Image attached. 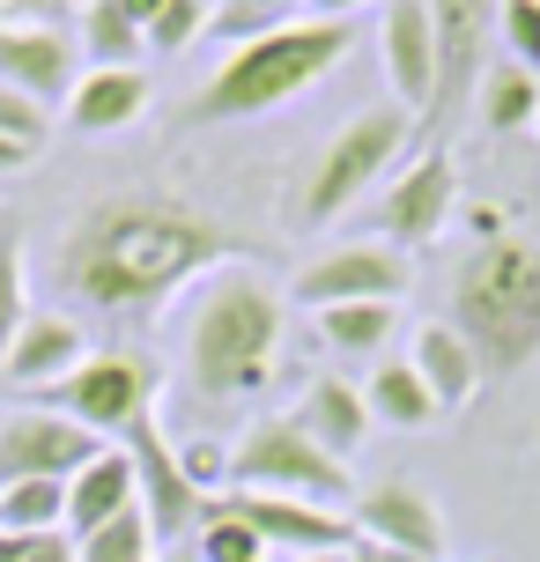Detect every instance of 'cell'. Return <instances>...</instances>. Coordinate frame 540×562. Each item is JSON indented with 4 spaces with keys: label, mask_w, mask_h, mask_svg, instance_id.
Returning a JSON list of instances; mask_svg holds the SVG:
<instances>
[{
    "label": "cell",
    "mask_w": 540,
    "mask_h": 562,
    "mask_svg": "<svg viewBox=\"0 0 540 562\" xmlns=\"http://www.w3.org/2000/svg\"><path fill=\"white\" fill-rule=\"evenodd\" d=\"M223 259H237V237L215 215L171 193H112L67 223L59 289L89 311H148Z\"/></svg>",
    "instance_id": "cell-1"
},
{
    "label": "cell",
    "mask_w": 540,
    "mask_h": 562,
    "mask_svg": "<svg viewBox=\"0 0 540 562\" xmlns=\"http://www.w3.org/2000/svg\"><path fill=\"white\" fill-rule=\"evenodd\" d=\"M289 326V296L259 267H229L207 281V296L193 311V334H185V378L207 400H237L267 385L274 348Z\"/></svg>",
    "instance_id": "cell-2"
},
{
    "label": "cell",
    "mask_w": 540,
    "mask_h": 562,
    "mask_svg": "<svg viewBox=\"0 0 540 562\" xmlns=\"http://www.w3.org/2000/svg\"><path fill=\"white\" fill-rule=\"evenodd\" d=\"M445 326L482 356V378H518L540 356V245L488 237L452 274V318Z\"/></svg>",
    "instance_id": "cell-3"
},
{
    "label": "cell",
    "mask_w": 540,
    "mask_h": 562,
    "mask_svg": "<svg viewBox=\"0 0 540 562\" xmlns=\"http://www.w3.org/2000/svg\"><path fill=\"white\" fill-rule=\"evenodd\" d=\"M356 53V23H289L274 37H252L200 82V97L185 104L193 126H223V119H267L289 97H304L312 82H326L341 59Z\"/></svg>",
    "instance_id": "cell-4"
},
{
    "label": "cell",
    "mask_w": 540,
    "mask_h": 562,
    "mask_svg": "<svg viewBox=\"0 0 540 562\" xmlns=\"http://www.w3.org/2000/svg\"><path fill=\"white\" fill-rule=\"evenodd\" d=\"M407 126H415V119L400 112V104H370V112H356L341 134L326 140V156L312 164L296 215H304V223H334V215H348V207L370 193V178L393 170V156L407 148Z\"/></svg>",
    "instance_id": "cell-5"
},
{
    "label": "cell",
    "mask_w": 540,
    "mask_h": 562,
    "mask_svg": "<svg viewBox=\"0 0 540 562\" xmlns=\"http://www.w3.org/2000/svg\"><path fill=\"white\" fill-rule=\"evenodd\" d=\"M229 488H259V496H296V504H341L356 474L341 459H326L312 437H296L289 415H259L245 429V445L229 451Z\"/></svg>",
    "instance_id": "cell-6"
},
{
    "label": "cell",
    "mask_w": 540,
    "mask_h": 562,
    "mask_svg": "<svg viewBox=\"0 0 540 562\" xmlns=\"http://www.w3.org/2000/svg\"><path fill=\"white\" fill-rule=\"evenodd\" d=\"M53 415L82 422L104 445H119L142 415H156V370H148L142 356H119V348L112 356H89L75 378L53 385Z\"/></svg>",
    "instance_id": "cell-7"
},
{
    "label": "cell",
    "mask_w": 540,
    "mask_h": 562,
    "mask_svg": "<svg viewBox=\"0 0 540 562\" xmlns=\"http://www.w3.org/2000/svg\"><path fill=\"white\" fill-rule=\"evenodd\" d=\"M126 459H134V481H142V518L156 540H178V533H200L207 526V510H215V496H200L193 481H185V467H178V445L156 429V415H142L126 437Z\"/></svg>",
    "instance_id": "cell-8"
},
{
    "label": "cell",
    "mask_w": 540,
    "mask_h": 562,
    "mask_svg": "<svg viewBox=\"0 0 540 562\" xmlns=\"http://www.w3.org/2000/svg\"><path fill=\"white\" fill-rule=\"evenodd\" d=\"M407 281H415V259L400 252V245H334L326 259H312L304 274H296V304L304 311H326V304H393L407 296Z\"/></svg>",
    "instance_id": "cell-9"
},
{
    "label": "cell",
    "mask_w": 540,
    "mask_h": 562,
    "mask_svg": "<svg viewBox=\"0 0 540 562\" xmlns=\"http://www.w3.org/2000/svg\"><path fill=\"white\" fill-rule=\"evenodd\" d=\"M97 451H104L97 429L53 415V407H23L0 422V488L8 481H75Z\"/></svg>",
    "instance_id": "cell-10"
},
{
    "label": "cell",
    "mask_w": 540,
    "mask_h": 562,
    "mask_svg": "<svg viewBox=\"0 0 540 562\" xmlns=\"http://www.w3.org/2000/svg\"><path fill=\"white\" fill-rule=\"evenodd\" d=\"M229 518H245L267 548H289V562L296 555H348L356 548V518H341V510L326 504H296V496H259V488H229L223 496Z\"/></svg>",
    "instance_id": "cell-11"
},
{
    "label": "cell",
    "mask_w": 540,
    "mask_h": 562,
    "mask_svg": "<svg viewBox=\"0 0 540 562\" xmlns=\"http://www.w3.org/2000/svg\"><path fill=\"white\" fill-rule=\"evenodd\" d=\"M356 540H378L393 555H415V562H445V510L429 504L415 481H370L356 496Z\"/></svg>",
    "instance_id": "cell-12"
},
{
    "label": "cell",
    "mask_w": 540,
    "mask_h": 562,
    "mask_svg": "<svg viewBox=\"0 0 540 562\" xmlns=\"http://www.w3.org/2000/svg\"><path fill=\"white\" fill-rule=\"evenodd\" d=\"M452 193H459L452 156H445V148H423V156L385 186V200H378V229H385V245H429L437 229L452 223Z\"/></svg>",
    "instance_id": "cell-13"
},
{
    "label": "cell",
    "mask_w": 540,
    "mask_h": 562,
    "mask_svg": "<svg viewBox=\"0 0 540 562\" xmlns=\"http://www.w3.org/2000/svg\"><path fill=\"white\" fill-rule=\"evenodd\" d=\"M75 82H82V67L59 23H0V89L59 104V97H75Z\"/></svg>",
    "instance_id": "cell-14"
},
{
    "label": "cell",
    "mask_w": 540,
    "mask_h": 562,
    "mask_svg": "<svg viewBox=\"0 0 540 562\" xmlns=\"http://www.w3.org/2000/svg\"><path fill=\"white\" fill-rule=\"evenodd\" d=\"M82 363H89L82 326L67 311H30L23 326H15V340H8V356H0V378L15 393H53L59 378H75Z\"/></svg>",
    "instance_id": "cell-15"
},
{
    "label": "cell",
    "mask_w": 540,
    "mask_h": 562,
    "mask_svg": "<svg viewBox=\"0 0 540 562\" xmlns=\"http://www.w3.org/2000/svg\"><path fill=\"white\" fill-rule=\"evenodd\" d=\"M437 30V97L423 126H452L459 104H474V59H482V0H429Z\"/></svg>",
    "instance_id": "cell-16"
},
{
    "label": "cell",
    "mask_w": 540,
    "mask_h": 562,
    "mask_svg": "<svg viewBox=\"0 0 540 562\" xmlns=\"http://www.w3.org/2000/svg\"><path fill=\"white\" fill-rule=\"evenodd\" d=\"M385 82L407 119H429L437 97V30H429V0H385Z\"/></svg>",
    "instance_id": "cell-17"
},
{
    "label": "cell",
    "mask_w": 540,
    "mask_h": 562,
    "mask_svg": "<svg viewBox=\"0 0 540 562\" xmlns=\"http://www.w3.org/2000/svg\"><path fill=\"white\" fill-rule=\"evenodd\" d=\"M142 504V481H134V459H126V445H104L97 459H89L82 474L67 481V533L89 540L97 526H112V518H126V510Z\"/></svg>",
    "instance_id": "cell-18"
},
{
    "label": "cell",
    "mask_w": 540,
    "mask_h": 562,
    "mask_svg": "<svg viewBox=\"0 0 540 562\" xmlns=\"http://www.w3.org/2000/svg\"><path fill=\"white\" fill-rule=\"evenodd\" d=\"M289 422H296V437H312V445L326 451V459H341V467L363 451L370 429H378V422H370V407H363V393H356L348 378H312Z\"/></svg>",
    "instance_id": "cell-19"
},
{
    "label": "cell",
    "mask_w": 540,
    "mask_h": 562,
    "mask_svg": "<svg viewBox=\"0 0 540 562\" xmlns=\"http://www.w3.org/2000/svg\"><path fill=\"white\" fill-rule=\"evenodd\" d=\"M148 112V75L142 67H89L75 97H67V126L75 134H119Z\"/></svg>",
    "instance_id": "cell-20"
},
{
    "label": "cell",
    "mask_w": 540,
    "mask_h": 562,
    "mask_svg": "<svg viewBox=\"0 0 540 562\" xmlns=\"http://www.w3.org/2000/svg\"><path fill=\"white\" fill-rule=\"evenodd\" d=\"M407 363H415V378L429 385V400H437V407H466V400L488 385V378H482V356H474V348H466L445 318L415 334V356H407Z\"/></svg>",
    "instance_id": "cell-21"
},
{
    "label": "cell",
    "mask_w": 540,
    "mask_h": 562,
    "mask_svg": "<svg viewBox=\"0 0 540 562\" xmlns=\"http://www.w3.org/2000/svg\"><path fill=\"white\" fill-rule=\"evenodd\" d=\"M363 407H370V422H385V429H429V422L445 415V407L429 400V385L415 378V363H407V356H400V363H378V370H370Z\"/></svg>",
    "instance_id": "cell-22"
},
{
    "label": "cell",
    "mask_w": 540,
    "mask_h": 562,
    "mask_svg": "<svg viewBox=\"0 0 540 562\" xmlns=\"http://www.w3.org/2000/svg\"><path fill=\"white\" fill-rule=\"evenodd\" d=\"M318 318V340L334 348V356H385V340H393L400 311L393 304H326L312 311Z\"/></svg>",
    "instance_id": "cell-23"
},
{
    "label": "cell",
    "mask_w": 540,
    "mask_h": 562,
    "mask_svg": "<svg viewBox=\"0 0 540 562\" xmlns=\"http://www.w3.org/2000/svg\"><path fill=\"white\" fill-rule=\"evenodd\" d=\"M482 119L496 126V134L533 126V119H540V75H533V67H518V59L482 67Z\"/></svg>",
    "instance_id": "cell-24"
},
{
    "label": "cell",
    "mask_w": 540,
    "mask_h": 562,
    "mask_svg": "<svg viewBox=\"0 0 540 562\" xmlns=\"http://www.w3.org/2000/svg\"><path fill=\"white\" fill-rule=\"evenodd\" d=\"M67 481H8L0 488V533H59Z\"/></svg>",
    "instance_id": "cell-25"
},
{
    "label": "cell",
    "mask_w": 540,
    "mask_h": 562,
    "mask_svg": "<svg viewBox=\"0 0 540 562\" xmlns=\"http://www.w3.org/2000/svg\"><path fill=\"white\" fill-rule=\"evenodd\" d=\"M82 45H89L97 67H134V59L148 53V37L119 15V0H89L82 8Z\"/></svg>",
    "instance_id": "cell-26"
},
{
    "label": "cell",
    "mask_w": 540,
    "mask_h": 562,
    "mask_svg": "<svg viewBox=\"0 0 540 562\" xmlns=\"http://www.w3.org/2000/svg\"><path fill=\"white\" fill-rule=\"evenodd\" d=\"M289 23H296V0H215V15H207V30L223 37L229 53L252 45V37H274Z\"/></svg>",
    "instance_id": "cell-27"
},
{
    "label": "cell",
    "mask_w": 540,
    "mask_h": 562,
    "mask_svg": "<svg viewBox=\"0 0 540 562\" xmlns=\"http://www.w3.org/2000/svg\"><path fill=\"white\" fill-rule=\"evenodd\" d=\"M30 318V289H23V223L15 215H0V356H8V340L15 326Z\"/></svg>",
    "instance_id": "cell-28"
},
{
    "label": "cell",
    "mask_w": 540,
    "mask_h": 562,
    "mask_svg": "<svg viewBox=\"0 0 540 562\" xmlns=\"http://www.w3.org/2000/svg\"><path fill=\"white\" fill-rule=\"evenodd\" d=\"M193 555L200 562H267V540L245 526V518H229L223 496H215V510H207V526L193 533Z\"/></svg>",
    "instance_id": "cell-29"
},
{
    "label": "cell",
    "mask_w": 540,
    "mask_h": 562,
    "mask_svg": "<svg viewBox=\"0 0 540 562\" xmlns=\"http://www.w3.org/2000/svg\"><path fill=\"white\" fill-rule=\"evenodd\" d=\"M75 548H82V562H156V533H148L142 504L126 518H112V526H97L89 540H75Z\"/></svg>",
    "instance_id": "cell-30"
},
{
    "label": "cell",
    "mask_w": 540,
    "mask_h": 562,
    "mask_svg": "<svg viewBox=\"0 0 540 562\" xmlns=\"http://www.w3.org/2000/svg\"><path fill=\"white\" fill-rule=\"evenodd\" d=\"M215 15V0H164V15L148 23V53H185Z\"/></svg>",
    "instance_id": "cell-31"
},
{
    "label": "cell",
    "mask_w": 540,
    "mask_h": 562,
    "mask_svg": "<svg viewBox=\"0 0 540 562\" xmlns=\"http://www.w3.org/2000/svg\"><path fill=\"white\" fill-rule=\"evenodd\" d=\"M0 134L23 140V148H45L53 140V104H37L23 89H0Z\"/></svg>",
    "instance_id": "cell-32"
},
{
    "label": "cell",
    "mask_w": 540,
    "mask_h": 562,
    "mask_svg": "<svg viewBox=\"0 0 540 562\" xmlns=\"http://www.w3.org/2000/svg\"><path fill=\"white\" fill-rule=\"evenodd\" d=\"M504 45L518 67L540 75V0H504Z\"/></svg>",
    "instance_id": "cell-33"
},
{
    "label": "cell",
    "mask_w": 540,
    "mask_h": 562,
    "mask_svg": "<svg viewBox=\"0 0 540 562\" xmlns=\"http://www.w3.org/2000/svg\"><path fill=\"white\" fill-rule=\"evenodd\" d=\"M178 467H185V481L207 496V488H223V481H229V451H215V445H178Z\"/></svg>",
    "instance_id": "cell-34"
},
{
    "label": "cell",
    "mask_w": 540,
    "mask_h": 562,
    "mask_svg": "<svg viewBox=\"0 0 540 562\" xmlns=\"http://www.w3.org/2000/svg\"><path fill=\"white\" fill-rule=\"evenodd\" d=\"M23 562H82V548H75V533H30Z\"/></svg>",
    "instance_id": "cell-35"
},
{
    "label": "cell",
    "mask_w": 540,
    "mask_h": 562,
    "mask_svg": "<svg viewBox=\"0 0 540 562\" xmlns=\"http://www.w3.org/2000/svg\"><path fill=\"white\" fill-rule=\"evenodd\" d=\"M318 8V23H348V15H363L370 0H312Z\"/></svg>",
    "instance_id": "cell-36"
},
{
    "label": "cell",
    "mask_w": 540,
    "mask_h": 562,
    "mask_svg": "<svg viewBox=\"0 0 540 562\" xmlns=\"http://www.w3.org/2000/svg\"><path fill=\"white\" fill-rule=\"evenodd\" d=\"M8 8H15L23 23H53V15H59V8H67V0H8Z\"/></svg>",
    "instance_id": "cell-37"
},
{
    "label": "cell",
    "mask_w": 540,
    "mask_h": 562,
    "mask_svg": "<svg viewBox=\"0 0 540 562\" xmlns=\"http://www.w3.org/2000/svg\"><path fill=\"white\" fill-rule=\"evenodd\" d=\"M348 562H415V555H393V548H378V540H356Z\"/></svg>",
    "instance_id": "cell-38"
},
{
    "label": "cell",
    "mask_w": 540,
    "mask_h": 562,
    "mask_svg": "<svg viewBox=\"0 0 540 562\" xmlns=\"http://www.w3.org/2000/svg\"><path fill=\"white\" fill-rule=\"evenodd\" d=\"M30 156H37V148H23V140H8V134H0V170H23Z\"/></svg>",
    "instance_id": "cell-39"
},
{
    "label": "cell",
    "mask_w": 540,
    "mask_h": 562,
    "mask_svg": "<svg viewBox=\"0 0 540 562\" xmlns=\"http://www.w3.org/2000/svg\"><path fill=\"white\" fill-rule=\"evenodd\" d=\"M30 555V533H0V562H23Z\"/></svg>",
    "instance_id": "cell-40"
},
{
    "label": "cell",
    "mask_w": 540,
    "mask_h": 562,
    "mask_svg": "<svg viewBox=\"0 0 540 562\" xmlns=\"http://www.w3.org/2000/svg\"><path fill=\"white\" fill-rule=\"evenodd\" d=\"M296 562H348V555H296Z\"/></svg>",
    "instance_id": "cell-41"
},
{
    "label": "cell",
    "mask_w": 540,
    "mask_h": 562,
    "mask_svg": "<svg viewBox=\"0 0 540 562\" xmlns=\"http://www.w3.org/2000/svg\"><path fill=\"white\" fill-rule=\"evenodd\" d=\"M171 562H200V555H193V548H178V555H171Z\"/></svg>",
    "instance_id": "cell-42"
}]
</instances>
